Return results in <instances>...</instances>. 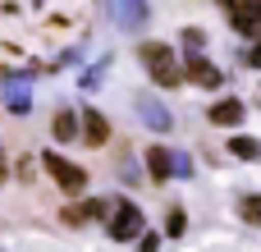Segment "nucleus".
Segmentation results:
<instances>
[{"label": "nucleus", "instance_id": "1", "mask_svg": "<svg viewBox=\"0 0 261 252\" xmlns=\"http://www.w3.org/2000/svg\"><path fill=\"white\" fill-rule=\"evenodd\" d=\"M138 60H142V69L151 73L156 87H179L184 83V60L174 55L170 41H142L138 46Z\"/></svg>", "mask_w": 261, "mask_h": 252}, {"label": "nucleus", "instance_id": "2", "mask_svg": "<svg viewBox=\"0 0 261 252\" xmlns=\"http://www.w3.org/2000/svg\"><path fill=\"white\" fill-rule=\"evenodd\" d=\"M110 239L115 243H128V239H142L147 234V220H142V207H133L128 197H119L115 202V216H110Z\"/></svg>", "mask_w": 261, "mask_h": 252}, {"label": "nucleus", "instance_id": "3", "mask_svg": "<svg viewBox=\"0 0 261 252\" xmlns=\"http://www.w3.org/2000/svg\"><path fill=\"white\" fill-rule=\"evenodd\" d=\"M41 165L50 170V179L60 184V193H73V197H78V193L87 188V170L73 165V161H64L60 152H41Z\"/></svg>", "mask_w": 261, "mask_h": 252}, {"label": "nucleus", "instance_id": "4", "mask_svg": "<svg viewBox=\"0 0 261 252\" xmlns=\"http://www.w3.org/2000/svg\"><path fill=\"white\" fill-rule=\"evenodd\" d=\"M106 216H115V202H101V197H83V202L60 207V225H69V230L92 225V220H106Z\"/></svg>", "mask_w": 261, "mask_h": 252}, {"label": "nucleus", "instance_id": "5", "mask_svg": "<svg viewBox=\"0 0 261 252\" xmlns=\"http://www.w3.org/2000/svg\"><path fill=\"white\" fill-rule=\"evenodd\" d=\"M225 18L234 23V32L261 41V0H225Z\"/></svg>", "mask_w": 261, "mask_h": 252}, {"label": "nucleus", "instance_id": "6", "mask_svg": "<svg viewBox=\"0 0 261 252\" xmlns=\"http://www.w3.org/2000/svg\"><path fill=\"white\" fill-rule=\"evenodd\" d=\"M184 78L197 83V87H206V92H216V87L225 83V73H220L206 55H184Z\"/></svg>", "mask_w": 261, "mask_h": 252}, {"label": "nucleus", "instance_id": "7", "mask_svg": "<svg viewBox=\"0 0 261 252\" xmlns=\"http://www.w3.org/2000/svg\"><path fill=\"white\" fill-rule=\"evenodd\" d=\"M243 115H248V110H243L239 96H225V101H216V106L206 110V119H211L216 129H234V124H243Z\"/></svg>", "mask_w": 261, "mask_h": 252}, {"label": "nucleus", "instance_id": "8", "mask_svg": "<svg viewBox=\"0 0 261 252\" xmlns=\"http://www.w3.org/2000/svg\"><path fill=\"white\" fill-rule=\"evenodd\" d=\"M83 142L87 147H106L110 142V119L101 110H83Z\"/></svg>", "mask_w": 261, "mask_h": 252}, {"label": "nucleus", "instance_id": "9", "mask_svg": "<svg viewBox=\"0 0 261 252\" xmlns=\"http://www.w3.org/2000/svg\"><path fill=\"white\" fill-rule=\"evenodd\" d=\"M5 110H9V115H28V110H32L28 83H18L14 73H5Z\"/></svg>", "mask_w": 261, "mask_h": 252}, {"label": "nucleus", "instance_id": "10", "mask_svg": "<svg viewBox=\"0 0 261 252\" xmlns=\"http://www.w3.org/2000/svg\"><path fill=\"white\" fill-rule=\"evenodd\" d=\"M147 174H151L156 184H165V179L174 174V152H170V147H161V142H156V147H147Z\"/></svg>", "mask_w": 261, "mask_h": 252}, {"label": "nucleus", "instance_id": "11", "mask_svg": "<svg viewBox=\"0 0 261 252\" xmlns=\"http://www.w3.org/2000/svg\"><path fill=\"white\" fill-rule=\"evenodd\" d=\"M50 133L60 138V142H73V138H83V115H73V110H55V119H50Z\"/></svg>", "mask_w": 261, "mask_h": 252}, {"label": "nucleus", "instance_id": "12", "mask_svg": "<svg viewBox=\"0 0 261 252\" xmlns=\"http://www.w3.org/2000/svg\"><path fill=\"white\" fill-rule=\"evenodd\" d=\"M106 14L119 18V28H138V23H147L151 5H106Z\"/></svg>", "mask_w": 261, "mask_h": 252}, {"label": "nucleus", "instance_id": "13", "mask_svg": "<svg viewBox=\"0 0 261 252\" xmlns=\"http://www.w3.org/2000/svg\"><path fill=\"white\" fill-rule=\"evenodd\" d=\"M138 110H142V119H147L156 133H170V110H165L156 96H142V101H138Z\"/></svg>", "mask_w": 261, "mask_h": 252}, {"label": "nucleus", "instance_id": "14", "mask_svg": "<svg viewBox=\"0 0 261 252\" xmlns=\"http://www.w3.org/2000/svg\"><path fill=\"white\" fill-rule=\"evenodd\" d=\"M229 156H239V161H261V142L248 138V133H234V138H229Z\"/></svg>", "mask_w": 261, "mask_h": 252}, {"label": "nucleus", "instance_id": "15", "mask_svg": "<svg viewBox=\"0 0 261 252\" xmlns=\"http://www.w3.org/2000/svg\"><path fill=\"white\" fill-rule=\"evenodd\" d=\"M239 216H243L248 225H261V193H248V197H239Z\"/></svg>", "mask_w": 261, "mask_h": 252}, {"label": "nucleus", "instance_id": "16", "mask_svg": "<svg viewBox=\"0 0 261 252\" xmlns=\"http://www.w3.org/2000/svg\"><path fill=\"white\" fill-rule=\"evenodd\" d=\"M184 230H188V216H184V207H170V211H165V234H170V239H179Z\"/></svg>", "mask_w": 261, "mask_h": 252}, {"label": "nucleus", "instance_id": "17", "mask_svg": "<svg viewBox=\"0 0 261 252\" xmlns=\"http://www.w3.org/2000/svg\"><path fill=\"white\" fill-rule=\"evenodd\" d=\"M184 46H188V55H202V46H206V32H202V28H184Z\"/></svg>", "mask_w": 261, "mask_h": 252}, {"label": "nucleus", "instance_id": "18", "mask_svg": "<svg viewBox=\"0 0 261 252\" xmlns=\"http://www.w3.org/2000/svg\"><path fill=\"white\" fill-rule=\"evenodd\" d=\"M174 174H179V179H188V174H193V161H188L184 152H174Z\"/></svg>", "mask_w": 261, "mask_h": 252}, {"label": "nucleus", "instance_id": "19", "mask_svg": "<svg viewBox=\"0 0 261 252\" xmlns=\"http://www.w3.org/2000/svg\"><path fill=\"white\" fill-rule=\"evenodd\" d=\"M138 252H161V234H142L138 239Z\"/></svg>", "mask_w": 261, "mask_h": 252}, {"label": "nucleus", "instance_id": "20", "mask_svg": "<svg viewBox=\"0 0 261 252\" xmlns=\"http://www.w3.org/2000/svg\"><path fill=\"white\" fill-rule=\"evenodd\" d=\"M243 64H252V69H261V41L252 46V51H248V55H243Z\"/></svg>", "mask_w": 261, "mask_h": 252}, {"label": "nucleus", "instance_id": "21", "mask_svg": "<svg viewBox=\"0 0 261 252\" xmlns=\"http://www.w3.org/2000/svg\"><path fill=\"white\" fill-rule=\"evenodd\" d=\"M9 179V161H5V152H0V184Z\"/></svg>", "mask_w": 261, "mask_h": 252}]
</instances>
